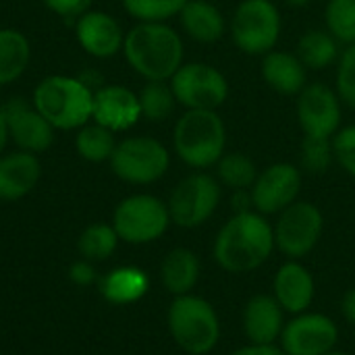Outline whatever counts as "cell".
<instances>
[{
    "instance_id": "f1b7e54d",
    "label": "cell",
    "mask_w": 355,
    "mask_h": 355,
    "mask_svg": "<svg viewBox=\"0 0 355 355\" xmlns=\"http://www.w3.org/2000/svg\"><path fill=\"white\" fill-rule=\"evenodd\" d=\"M119 235L114 231L112 225H106V223H96V225H89L81 237H79V252L85 260L89 262H104L108 260L116 245H119Z\"/></svg>"
},
{
    "instance_id": "5bb4252c",
    "label": "cell",
    "mask_w": 355,
    "mask_h": 355,
    "mask_svg": "<svg viewBox=\"0 0 355 355\" xmlns=\"http://www.w3.org/2000/svg\"><path fill=\"white\" fill-rule=\"evenodd\" d=\"M297 121L304 135L333 137L341 125L339 94L324 83H308L297 94Z\"/></svg>"
},
{
    "instance_id": "74e56055",
    "label": "cell",
    "mask_w": 355,
    "mask_h": 355,
    "mask_svg": "<svg viewBox=\"0 0 355 355\" xmlns=\"http://www.w3.org/2000/svg\"><path fill=\"white\" fill-rule=\"evenodd\" d=\"M231 355H287L281 345H254V343H248L239 349H235Z\"/></svg>"
},
{
    "instance_id": "8992f818",
    "label": "cell",
    "mask_w": 355,
    "mask_h": 355,
    "mask_svg": "<svg viewBox=\"0 0 355 355\" xmlns=\"http://www.w3.org/2000/svg\"><path fill=\"white\" fill-rule=\"evenodd\" d=\"M168 206L156 196L137 193L125 198L112 214V227L119 239L131 245H144L160 239L171 225Z\"/></svg>"
},
{
    "instance_id": "cb8c5ba5",
    "label": "cell",
    "mask_w": 355,
    "mask_h": 355,
    "mask_svg": "<svg viewBox=\"0 0 355 355\" xmlns=\"http://www.w3.org/2000/svg\"><path fill=\"white\" fill-rule=\"evenodd\" d=\"M148 289H150V277L135 266L114 268L100 283V291L104 300L114 306L135 304L148 293Z\"/></svg>"
},
{
    "instance_id": "7c38bea8",
    "label": "cell",
    "mask_w": 355,
    "mask_h": 355,
    "mask_svg": "<svg viewBox=\"0 0 355 355\" xmlns=\"http://www.w3.org/2000/svg\"><path fill=\"white\" fill-rule=\"evenodd\" d=\"M339 341L337 322L320 312H302L285 322L281 349L287 355H327Z\"/></svg>"
},
{
    "instance_id": "6da1fadb",
    "label": "cell",
    "mask_w": 355,
    "mask_h": 355,
    "mask_svg": "<svg viewBox=\"0 0 355 355\" xmlns=\"http://www.w3.org/2000/svg\"><path fill=\"white\" fill-rule=\"evenodd\" d=\"M275 248L272 225L264 214L250 210L233 214L220 227L214 239L212 256L223 270L243 275L266 264Z\"/></svg>"
},
{
    "instance_id": "4fadbf2b",
    "label": "cell",
    "mask_w": 355,
    "mask_h": 355,
    "mask_svg": "<svg viewBox=\"0 0 355 355\" xmlns=\"http://www.w3.org/2000/svg\"><path fill=\"white\" fill-rule=\"evenodd\" d=\"M300 191H302V171L289 162H277L266 171H262L250 189L254 210L264 216L281 214L285 208L297 202Z\"/></svg>"
},
{
    "instance_id": "e575fe53",
    "label": "cell",
    "mask_w": 355,
    "mask_h": 355,
    "mask_svg": "<svg viewBox=\"0 0 355 355\" xmlns=\"http://www.w3.org/2000/svg\"><path fill=\"white\" fill-rule=\"evenodd\" d=\"M333 152L339 166L355 177V125L339 129L333 135Z\"/></svg>"
},
{
    "instance_id": "9c48e42d",
    "label": "cell",
    "mask_w": 355,
    "mask_h": 355,
    "mask_svg": "<svg viewBox=\"0 0 355 355\" xmlns=\"http://www.w3.org/2000/svg\"><path fill=\"white\" fill-rule=\"evenodd\" d=\"M223 187L216 177L193 173L179 181L166 202L171 220L181 229H198L212 218L220 204Z\"/></svg>"
},
{
    "instance_id": "ac0fdd59",
    "label": "cell",
    "mask_w": 355,
    "mask_h": 355,
    "mask_svg": "<svg viewBox=\"0 0 355 355\" xmlns=\"http://www.w3.org/2000/svg\"><path fill=\"white\" fill-rule=\"evenodd\" d=\"M272 295L287 314H302L314 302L316 283L312 272L300 260H287L279 266L272 281Z\"/></svg>"
},
{
    "instance_id": "8d00e7d4",
    "label": "cell",
    "mask_w": 355,
    "mask_h": 355,
    "mask_svg": "<svg viewBox=\"0 0 355 355\" xmlns=\"http://www.w3.org/2000/svg\"><path fill=\"white\" fill-rule=\"evenodd\" d=\"M69 279L79 287H87L96 281V270L89 260H77L69 268Z\"/></svg>"
},
{
    "instance_id": "e0dca14e",
    "label": "cell",
    "mask_w": 355,
    "mask_h": 355,
    "mask_svg": "<svg viewBox=\"0 0 355 355\" xmlns=\"http://www.w3.org/2000/svg\"><path fill=\"white\" fill-rule=\"evenodd\" d=\"M75 35L81 48L96 58H110L123 50L125 33L119 21L104 10H87L77 17Z\"/></svg>"
},
{
    "instance_id": "277c9868",
    "label": "cell",
    "mask_w": 355,
    "mask_h": 355,
    "mask_svg": "<svg viewBox=\"0 0 355 355\" xmlns=\"http://www.w3.org/2000/svg\"><path fill=\"white\" fill-rule=\"evenodd\" d=\"M227 146V127L216 110H187L175 125L173 148L191 168L216 166Z\"/></svg>"
},
{
    "instance_id": "f546056e",
    "label": "cell",
    "mask_w": 355,
    "mask_h": 355,
    "mask_svg": "<svg viewBox=\"0 0 355 355\" xmlns=\"http://www.w3.org/2000/svg\"><path fill=\"white\" fill-rule=\"evenodd\" d=\"M177 98L164 81H148L139 92V106L141 116H146L152 123L166 121L175 110Z\"/></svg>"
},
{
    "instance_id": "60d3db41",
    "label": "cell",
    "mask_w": 355,
    "mask_h": 355,
    "mask_svg": "<svg viewBox=\"0 0 355 355\" xmlns=\"http://www.w3.org/2000/svg\"><path fill=\"white\" fill-rule=\"evenodd\" d=\"M6 141H8V129H6V123H4V116L0 114V152L4 150V146H6Z\"/></svg>"
},
{
    "instance_id": "4dcf8cb0",
    "label": "cell",
    "mask_w": 355,
    "mask_h": 355,
    "mask_svg": "<svg viewBox=\"0 0 355 355\" xmlns=\"http://www.w3.org/2000/svg\"><path fill=\"white\" fill-rule=\"evenodd\" d=\"M327 31L341 44H355V0H329Z\"/></svg>"
},
{
    "instance_id": "5b68a950",
    "label": "cell",
    "mask_w": 355,
    "mask_h": 355,
    "mask_svg": "<svg viewBox=\"0 0 355 355\" xmlns=\"http://www.w3.org/2000/svg\"><path fill=\"white\" fill-rule=\"evenodd\" d=\"M166 324L173 341L189 355L210 354L220 341V318L216 308L193 293L173 300Z\"/></svg>"
},
{
    "instance_id": "9a60e30c",
    "label": "cell",
    "mask_w": 355,
    "mask_h": 355,
    "mask_svg": "<svg viewBox=\"0 0 355 355\" xmlns=\"http://www.w3.org/2000/svg\"><path fill=\"white\" fill-rule=\"evenodd\" d=\"M0 114L4 116L8 137L17 144L19 150L40 154L52 146L54 127L27 100L23 98L8 100L0 108Z\"/></svg>"
},
{
    "instance_id": "ffe728a7",
    "label": "cell",
    "mask_w": 355,
    "mask_h": 355,
    "mask_svg": "<svg viewBox=\"0 0 355 355\" xmlns=\"http://www.w3.org/2000/svg\"><path fill=\"white\" fill-rule=\"evenodd\" d=\"M42 175V166L31 152H12L0 158V200L17 202L31 193Z\"/></svg>"
},
{
    "instance_id": "2e32d148",
    "label": "cell",
    "mask_w": 355,
    "mask_h": 355,
    "mask_svg": "<svg viewBox=\"0 0 355 355\" xmlns=\"http://www.w3.org/2000/svg\"><path fill=\"white\" fill-rule=\"evenodd\" d=\"M141 116L139 96L133 94L129 87L123 85H102L98 92H94V108L92 119L114 131H127L131 129Z\"/></svg>"
},
{
    "instance_id": "83f0119b",
    "label": "cell",
    "mask_w": 355,
    "mask_h": 355,
    "mask_svg": "<svg viewBox=\"0 0 355 355\" xmlns=\"http://www.w3.org/2000/svg\"><path fill=\"white\" fill-rule=\"evenodd\" d=\"M116 148L114 133L102 125H83L75 135V150L87 162H104L110 160Z\"/></svg>"
},
{
    "instance_id": "7a4b0ae2",
    "label": "cell",
    "mask_w": 355,
    "mask_h": 355,
    "mask_svg": "<svg viewBox=\"0 0 355 355\" xmlns=\"http://www.w3.org/2000/svg\"><path fill=\"white\" fill-rule=\"evenodd\" d=\"M123 52L148 81H168L183 64V40L166 23H139L125 33Z\"/></svg>"
},
{
    "instance_id": "ba28073f",
    "label": "cell",
    "mask_w": 355,
    "mask_h": 355,
    "mask_svg": "<svg viewBox=\"0 0 355 355\" xmlns=\"http://www.w3.org/2000/svg\"><path fill=\"white\" fill-rule=\"evenodd\" d=\"M281 35V15L272 0H241L233 12L231 37L245 54L270 52Z\"/></svg>"
},
{
    "instance_id": "7bdbcfd3",
    "label": "cell",
    "mask_w": 355,
    "mask_h": 355,
    "mask_svg": "<svg viewBox=\"0 0 355 355\" xmlns=\"http://www.w3.org/2000/svg\"><path fill=\"white\" fill-rule=\"evenodd\" d=\"M327 355H347V354H343V352H331V354H327Z\"/></svg>"
},
{
    "instance_id": "8fae6325",
    "label": "cell",
    "mask_w": 355,
    "mask_h": 355,
    "mask_svg": "<svg viewBox=\"0 0 355 355\" xmlns=\"http://www.w3.org/2000/svg\"><path fill=\"white\" fill-rule=\"evenodd\" d=\"M171 89L187 110H216L227 102V77L212 64L187 62L171 77Z\"/></svg>"
},
{
    "instance_id": "484cf974",
    "label": "cell",
    "mask_w": 355,
    "mask_h": 355,
    "mask_svg": "<svg viewBox=\"0 0 355 355\" xmlns=\"http://www.w3.org/2000/svg\"><path fill=\"white\" fill-rule=\"evenodd\" d=\"M339 56V42L322 29H310L297 42V58L306 69L320 71L331 67Z\"/></svg>"
},
{
    "instance_id": "30bf717a",
    "label": "cell",
    "mask_w": 355,
    "mask_h": 355,
    "mask_svg": "<svg viewBox=\"0 0 355 355\" xmlns=\"http://www.w3.org/2000/svg\"><path fill=\"white\" fill-rule=\"evenodd\" d=\"M272 231L279 252L289 260H300L318 245L324 231V216L312 202H293L279 214Z\"/></svg>"
},
{
    "instance_id": "d6a6232c",
    "label": "cell",
    "mask_w": 355,
    "mask_h": 355,
    "mask_svg": "<svg viewBox=\"0 0 355 355\" xmlns=\"http://www.w3.org/2000/svg\"><path fill=\"white\" fill-rule=\"evenodd\" d=\"M187 0H123L125 10L139 23H164L179 15Z\"/></svg>"
},
{
    "instance_id": "52a82bcc",
    "label": "cell",
    "mask_w": 355,
    "mask_h": 355,
    "mask_svg": "<svg viewBox=\"0 0 355 355\" xmlns=\"http://www.w3.org/2000/svg\"><path fill=\"white\" fill-rule=\"evenodd\" d=\"M171 154L154 137H127L116 144L110 156L112 173L131 185H150L168 171Z\"/></svg>"
},
{
    "instance_id": "ab89813d",
    "label": "cell",
    "mask_w": 355,
    "mask_h": 355,
    "mask_svg": "<svg viewBox=\"0 0 355 355\" xmlns=\"http://www.w3.org/2000/svg\"><path fill=\"white\" fill-rule=\"evenodd\" d=\"M341 314L347 320V324H352L355 329V287L345 291V295L341 300Z\"/></svg>"
},
{
    "instance_id": "f35d334b",
    "label": "cell",
    "mask_w": 355,
    "mask_h": 355,
    "mask_svg": "<svg viewBox=\"0 0 355 355\" xmlns=\"http://www.w3.org/2000/svg\"><path fill=\"white\" fill-rule=\"evenodd\" d=\"M231 206H233V214H239V212H250V210H254V204H252V193H250V189L235 191V193H233V200H231Z\"/></svg>"
},
{
    "instance_id": "4316f807",
    "label": "cell",
    "mask_w": 355,
    "mask_h": 355,
    "mask_svg": "<svg viewBox=\"0 0 355 355\" xmlns=\"http://www.w3.org/2000/svg\"><path fill=\"white\" fill-rule=\"evenodd\" d=\"M258 168L256 162L239 152H231V154H223V158L216 162V179L220 185L233 189V191H241V189H252V185L258 179Z\"/></svg>"
},
{
    "instance_id": "d590c367",
    "label": "cell",
    "mask_w": 355,
    "mask_h": 355,
    "mask_svg": "<svg viewBox=\"0 0 355 355\" xmlns=\"http://www.w3.org/2000/svg\"><path fill=\"white\" fill-rule=\"evenodd\" d=\"M42 2L60 17H81L92 6V0H42Z\"/></svg>"
},
{
    "instance_id": "d6986e66",
    "label": "cell",
    "mask_w": 355,
    "mask_h": 355,
    "mask_svg": "<svg viewBox=\"0 0 355 355\" xmlns=\"http://www.w3.org/2000/svg\"><path fill=\"white\" fill-rule=\"evenodd\" d=\"M285 310L275 295L258 293L243 308V333L254 345H275L285 329Z\"/></svg>"
},
{
    "instance_id": "1f68e13d",
    "label": "cell",
    "mask_w": 355,
    "mask_h": 355,
    "mask_svg": "<svg viewBox=\"0 0 355 355\" xmlns=\"http://www.w3.org/2000/svg\"><path fill=\"white\" fill-rule=\"evenodd\" d=\"M335 160L333 137H312L304 135L300 146V164L306 173L322 175L331 168Z\"/></svg>"
},
{
    "instance_id": "44dd1931",
    "label": "cell",
    "mask_w": 355,
    "mask_h": 355,
    "mask_svg": "<svg viewBox=\"0 0 355 355\" xmlns=\"http://www.w3.org/2000/svg\"><path fill=\"white\" fill-rule=\"evenodd\" d=\"M264 81L283 96H295L308 85V69L304 62L289 52L270 50L262 60Z\"/></svg>"
},
{
    "instance_id": "b9f144b4",
    "label": "cell",
    "mask_w": 355,
    "mask_h": 355,
    "mask_svg": "<svg viewBox=\"0 0 355 355\" xmlns=\"http://www.w3.org/2000/svg\"><path fill=\"white\" fill-rule=\"evenodd\" d=\"M293 4H304V2H308V0H291Z\"/></svg>"
},
{
    "instance_id": "d4e9b609",
    "label": "cell",
    "mask_w": 355,
    "mask_h": 355,
    "mask_svg": "<svg viewBox=\"0 0 355 355\" xmlns=\"http://www.w3.org/2000/svg\"><path fill=\"white\" fill-rule=\"evenodd\" d=\"M31 60V46L19 29H0V85L17 81Z\"/></svg>"
},
{
    "instance_id": "836d02e7",
    "label": "cell",
    "mask_w": 355,
    "mask_h": 355,
    "mask_svg": "<svg viewBox=\"0 0 355 355\" xmlns=\"http://www.w3.org/2000/svg\"><path fill=\"white\" fill-rule=\"evenodd\" d=\"M337 94L347 106L355 108V44L341 54L337 69Z\"/></svg>"
},
{
    "instance_id": "7402d4cb",
    "label": "cell",
    "mask_w": 355,
    "mask_h": 355,
    "mask_svg": "<svg viewBox=\"0 0 355 355\" xmlns=\"http://www.w3.org/2000/svg\"><path fill=\"white\" fill-rule=\"evenodd\" d=\"M200 270V258L191 250L175 248L164 256L160 264V281L171 295H187L198 285Z\"/></svg>"
},
{
    "instance_id": "603a6c76",
    "label": "cell",
    "mask_w": 355,
    "mask_h": 355,
    "mask_svg": "<svg viewBox=\"0 0 355 355\" xmlns=\"http://www.w3.org/2000/svg\"><path fill=\"white\" fill-rule=\"evenodd\" d=\"M179 17L185 33L196 42L212 44L218 42L225 33L223 12L206 0H187Z\"/></svg>"
},
{
    "instance_id": "3957f363",
    "label": "cell",
    "mask_w": 355,
    "mask_h": 355,
    "mask_svg": "<svg viewBox=\"0 0 355 355\" xmlns=\"http://www.w3.org/2000/svg\"><path fill=\"white\" fill-rule=\"evenodd\" d=\"M31 104L54 129H81L92 119L94 92L77 77L50 75L33 89Z\"/></svg>"
}]
</instances>
